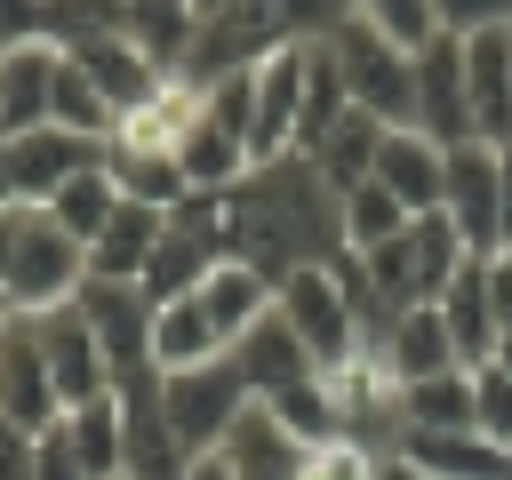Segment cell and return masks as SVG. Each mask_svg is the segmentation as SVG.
Returning <instances> with one entry per match:
<instances>
[{
	"instance_id": "f6af8a7d",
	"label": "cell",
	"mask_w": 512,
	"mask_h": 480,
	"mask_svg": "<svg viewBox=\"0 0 512 480\" xmlns=\"http://www.w3.org/2000/svg\"><path fill=\"white\" fill-rule=\"evenodd\" d=\"M16 232H24V208L0 216V288H8V264H16Z\"/></svg>"
},
{
	"instance_id": "681fc988",
	"label": "cell",
	"mask_w": 512,
	"mask_h": 480,
	"mask_svg": "<svg viewBox=\"0 0 512 480\" xmlns=\"http://www.w3.org/2000/svg\"><path fill=\"white\" fill-rule=\"evenodd\" d=\"M496 368H504V376H512V336H504V344H496Z\"/></svg>"
},
{
	"instance_id": "ab89813d",
	"label": "cell",
	"mask_w": 512,
	"mask_h": 480,
	"mask_svg": "<svg viewBox=\"0 0 512 480\" xmlns=\"http://www.w3.org/2000/svg\"><path fill=\"white\" fill-rule=\"evenodd\" d=\"M48 40V0H0V56Z\"/></svg>"
},
{
	"instance_id": "836d02e7",
	"label": "cell",
	"mask_w": 512,
	"mask_h": 480,
	"mask_svg": "<svg viewBox=\"0 0 512 480\" xmlns=\"http://www.w3.org/2000/svg\"><path fill=\"white\" fill-rule=\"evenodd\" d=\"M48 128H72V136H96V144L112 136V104L96 96V80H88L72 56L56 64V104H48Z\"/></svg>"
},
{
	"instance_id": "52a82bcc",
	"label": "cell",
	"mask_w": 512,
	"mask_h": 480,
	"mask_svg": "<svg viewBox=\"0 0 512 480\" xmlns=\"http://www.w3.org/2000/svg\"><path fill=\"white\" fill-rule=\"evenodd\" d=\"M80 312H88L104 360H112V384H128V376L152 368V320H160V304L136 280H88L80 288Z\"/></svg>"
},
{
	"instance_id": "7dc6e473",
	"label": "cell",
	"mask_w": 512,
	"mask_h": 480,
	"mask_svg": "<svg viewBox=\"0 0 512 480\" xmlns=\"http://www.w3.org/2000/svg\"><path fill=\"white\" fill-rule=\"evenodd\" d=\"M376 480H424V472H416L408 456H384V464H376Z\"/></svg>"
},
{
	"instance_id": "4316f807",
	"label": "cell",
	"mask_w": 512,
	"mask_h": 480,
	"mask_svg": "<svg viewBox=\"0 0 512 480\" xmlns=\"http://www.w3.org/2000/svg\"><path fill=\"white\" fill-rule=\"evenodd\" d=\"M64 440H72V456L88 464V480H128V416H120V392L72 408V416H64Z\"/></svg>"
},
{
	"instance_id": "5b68a950",
	"label": "cell",
	"mask_w": 512,
	"mask_h": 480,
	"mask_svg": "<svg viewBox=\"0 0 512 480\" xmlns=\"http://www.w3.org/2000/svg\"><path fill=\"white\" fill-rule=\"evenodd\" d=\"M160 408H168V432L184 440V456H208L232 440V424L256 408L240 368L232 360H208V368H184V376H160Z\"/></svg>"
},
{
	"instance_id": "484cf974",
	"label": "cell",
	"mask_w": 512,
	"mask_h": 480,
	"mask_svg": "<svg viewBox=\"0 0 512 480\" xmlns=\"http://www.w3.org/2000/svg\"><path fill=\"white\" fill-rule=\"evenodd\" d=\"M200 304H208V320L224 328V344H240L264 312H272V280L256 272V264H240V256H224L208 280H200Z\"/></svg>"
},
{
	"instance_id": "d6986e66",
	"label": "cell",
	"mask_w": 512,
	"mask_h": 480,
	"mask_svg": "<svg viewBox=\"0 0 512 480\" xmlns=\"http://www.w3.org/2000/svg\"><path fill=\"white\" fill-rule=\"evenodd\" d=\"M464 88H472V136L512 144V32L464 40Z\"/></svg>"
},
{
	"instance_id": "1f68e13d",
	"label": "cell",
	"mask_w": 512,
	"mask_h": 480,
	"mask_svg": "<svg viewBox=\"0 0 512 480\" xmlns=\"http://www.w3.org/2000/svg\"><path fill=\"white\" fill-rule=\"evenodd\" d=\"M408 224H416V216H408V208H400V200H392V192H384L376 176L344 192V256H368V248H384V240H400Z\"/></svg>"
},
{
	"instance_id": "9a60e30c",
	"label": "cell",
	"mask_w": 512,
	"mask_h": 480,
	"mask_svg": "<svg viewBox=\"0 0 512 480\" xmlns=\"http://www.w3.org/2000/svg\"><path fill=\"white\" fill-rule=\"evenodd\" d=\"M376 184H384L408 216H440V192H448V152H440L424 128H384V144H376Z\"/></svg>"
},
{
	"instance_id": "d4e9b609",
	"label": "cell",
	"mask_w": 512,
	"mask_h": 480,
	"mask_svg": "<svg viewBox=\"0 0 512 480\" xmlns=\"http://www.w3.org/2000/svg\"><path fill=\"white\" fill-rule=\"evenodd\" d=\"M64 56H72V64L96 80V96L112 104V120H120V112H136V104L160 88V72L144 64V48H136L128 32H112V40H88V48H64Z\"/></svg>"
},
{
	"instance_id": "6da1fadb",
	"label": "cell",
	"mask_w": 512,
	"mask_h": 480,
	"mask_svg": "<svg viewBox=\"0 0 512 480\" xmlns=\"http://www.w3.org/2000/svg\"><path fill=\"white\" fill-rule=\"evenodd\" d=\"M224 248L280 288L288 272L344 256V200L304 152L264 160V168H248V184L224 192Z\"/></svg>"
},
{
	"instance_id": "5bb4252c",
	"label": "cell",
	"mask_w": 512,
	"mask_h": 480,
	"mask_svg": "<svg viewBox=\"0 0 512 480\" xmlns=\"http://www.w3.org/2000/svg\"><path fill=\"white\" fill-rule=\"evenodd\" d=\"M296 128H304V48H280V56L256 64V128H248L256 168L264 160H288L296 152Z\"/></svg>"
},
{
	"instance_id": "8992f818",
	"label": "cell",
	"mask_w": 512,
	"mask_h": 480,
	"mask_svg": "<svg viewBox=\"0 0 512 480\" xmlns=\"http://www.w3.org/2000/svg\"><path fill=\"white\" fill-rule=\"evenodd\" d=\"M440 216L456 224V240H464L472 256H496V248H504V152H496V144H456V152H448Z\"/></svg>"
},
{
	"instance_id": "60d3db41",
	"label": "cell",
	"mask_w": 512,
	"mask_h": 480,
	"mask_svg": "<svg viewBox=\"0 0 512 480\" xmlns=\"http://www.w3.org/2000/svg\"><path fill=\"white\" fill-rule=\"evenodd\" d=\"M32 464H40V480H88V464L72 456V440H64V416L32 440Z\"/></svg>"
},
{
	"instance_id": "277c9868",
	"label": "cell",
	"mask_w": 512,
	"mask_h": 480,
	"mask_svg": "<svg viewBox=\"0 0 512 480\" xmlns=\"http://www.w3.org/2000/svg\"><path fill=\"white\" fill-rule=\"evenodd\" d=\"M328 48H336L344 88H352V104H360L368 120H384V128H416V56H408L400 40H384L376 24L344 16V24L328 32Z\"/></svg>"
},
{
	"instance_id": "816d5d0a",
	"label": "cell",
	"mask_w": 512,
	"mask_h": 480,
	"mask_svg": "<svg viewBox=\"0 0 512 480\" xmlns=\"http://www.w3.org/2000/svg\"><path fill=\"white\" fill-rule=\"evenodd\" d=\"M8 320H16V312H8V296H0V328H8Z\"/></svg>"
},
{
	"instance_id": "b9f144b4",
	"label": "cell",
	"mask_w": 512,
	"mask_h": 480,
	"mask_svg": "<svg viewBox=\"0 0 512 480\" xmlns=\"http://www.w3.org/2000/svg\"><path fill=\"white\" fill-rule=\"evenodd\" d=\"M480 280H488V312H496V328L512 336V248L480 256Z\"/></svg>"
},
{
	"instance_id": "8fae6325",
	"label": "cell",
	"mask_w": 512,
	"mask_h": 480,
	"mask_svg": "<svg viewBox=\"0 0 512 480\" xmlns=\"http://www.w3.org/2000/svg\"><path fill=\"white\" fill-rule=\"evenodd\" d=\"M40 352H48V376H56L64 416L112 392V360H104V344H96V328H88V312H80V304L40 312Z\"/></svg>"
},
{
	"instance_id": "74e56055",
	"label": "cell",
	"mask_w": 512,
	"mask_h": 480,
	"mask_svg": "<svg viewBox=\"0 0 512 480\" xmlns=\"http://www.w3.org/2000/svg\"><path fill=\"white\" fill-rule=\"evenodd\" d=\"M376 448H360V440H320V448H304V472L296 480H376Z\"/></svg>"
},
{
	"instance_id": "f1b7e54d",
	"label": "cell",
	"mask_w": 512,
	"mask_h": 480,
	"mask_svg": "<svg viewBox=\"0 0 512 480\" xmlns=\"http://www.w3.org/2000/svg\"><path fill=\"white\" fill-rule=\"evenodd\" d=\"M472 424V368L400 384V432H464Z\"/></svg>"
},
{
	"instance_id": "f5cc1de1",
	"label": "cell",
	"mask_w": 512,
	"mask_h": 480,
	"mask_svg": "<svg viewBox=\"0 0 512 480\" xmlns=\"http://www.w3.org/2000/svg\"><path fill=\"white\" fill-rule=\"evenodd\" d=\"M504 480H512V448H504Z\"/></svg>"
},
{
	"instance_id": "ee69618b",
	"label": "cell",
	"mask_w": 512,
	"mask_h": 480,
	"mask_svg": "<svg viewBox=\"0 0 512 480\" xmlns=\"http://www.w3.org/2000/svg\"><path fill=\"white\" fill-rule=\"evenodd\" d=\"M184 480H240V472H232V456H224V448H208V456H192V464H184Z\"/></svg>"
},
{
	"instance_id": "d6a6232c",
	"label": "cell",
	"mask_w": 512,
	"mask_h": 480,
	"mask_svg": "<svg viewBox=\"0 0 512 480\" xmlns=\"http://www.w3.org/2000/svg\"><path fill=\"white\" fill-rule=\"evenodd\" d=\"M48 216H56L80 248H96V232L120 216V192H112V176H104V168H88V176H72V184L48 200Z\"/></svg>"
},
{
	"instance_id": "d590c367",
	"label": "cell",
	"mask_w": 512,
	"mask_h": 480,
	"mask_svg": "<svg viewBox=\"0 0 512 480\" xmlns=\"http://www.w3.org/2000/svg\"><path fill=\"white\" fill-rule=\"evenodd\" d=\"M352 16H360V24H376L384 40H400L408 56H416L424 40H440V16H432V0H352Z\"/></svg>"
},
{
	"instance_id": "3957f363",
	"label": "cell",
	"mask_w": 512,
	"mask_h": 480,
	"mask_svg": "<svg viewBox=\"0 0 512 480\" xmlns=\"http://www.w3.org/2000/svg\"><path fill=\"white\" fill-rule=\"evenodd\" d=\"M96 272H88V248L48 216V208H24V232H16V264H8V312H24V320H40V312H64V304H80V288H88Z\"/></svg>"
},
{
	"instance_id": "7c38bea8",
	"label": "cell",
	"mask_w": 512,
	"mask_h": 480,
	"mask_svg": "<svg viewBox=\"0 0 512 480\" xmlns=\"http://www.w3.org/2000/svg\"><path fill=\"white\" fill-rule=\"evenodd\" d=\"M200 112H208V88H200L192 72H168L136 112H120V120H112V136H104V144H120V152H168V160H176V152H184V136L200 128Z\"/></svg>"
},
{
	"instance_id": "ac0fdd59",
	"label": "cell",
	"mask_w": 512,
	"mask_h": 480,
	"mask_svg": "<svg viewBox=\"0 0 512 480\" xmlns=\"http://www.w3.org/2000/svg\"><path fill=\"white\" fill-rule=\"evenodd\" d=\"M56 64H64V48H56V40L0 56V144H8V136L48 128V104H56Z\"/></svg>"
},
{
	"instance_id": "e0dca14e",
	"label": "cell",
	"mask_w": 512,
	"mask_h": 480,
	"mask_svg": "<svg viewBox=\"0 0 512 480\" xmlns=\"http://www.w3.org/2000/svg\"><path fill=\"white\" fill-rule=\"evenodd\" d=\"M376 360H384V376L392 384H424V376H448V368H464L456 360V344H448V328H440V304H416V312H400L376 344H368Z\"/></svg>"
},
{
	"instance_id": "c3c4849f",
	"label": "cell",
	"mask_w": 512,
	"mask_h": 480,
	"mask_svg": "<svg viewBox=\"0 0 512 480\" xmlns=\"http://www.w3.org/2000/svg\"><path fill=\"white\" fill-rule=\"evenodd\" d=\"M16 208V184H8V152H0V216Z\"/></svg>"
},
{
	"instance_id": "83f0119b",
	"label": "cell",
	"mask_w": 512,
	"mask_h": 480,
	"mask_svg": "<svg viewBox=\"0 0 512 480\" xmlns=\"http://www.w3.org/2000/svg\"><path fill=\"white\" fill-rule=\"evenodd\" d=\"M176 168H184V192H232V184H248V168H256V152L232 136V128H216L208 112H200V128L184 136V152H176Z\"/></svg>"
},
{
	"instance_id": "7bdbcfd3",
	"label": "cell",
	"mask_w": 512,
	"mask_h": 480,
	"mask_svg": "<svg viewBox=\"0 0 512 480\" xmlns=\"http://www.w3.org/2000/svg\"><path fill=\"white\" fill-rule=\"evenodd\" d=\"M32 440H40V432H16V424H0V480H40V464H32Z\"/></svg>"
},
{
	"instance_id": "ffe728a7",
	"label": "cell",
	"mask_w": 512,
	"mask_h": 480,
	"mask_svg": "<svg viewBox=\"0 0 512 480\" xmlns=\"http://www.w3.org/2000/svg\"><path fill=\"white\" fill-rule=\"evenodd\" d=\"M120 32L144 48V64L168 80V72H192V48H200V8L192 0H128L120 8Z\"/></svg>"
},
{
	"instance_id": "cb8c5ba5",
	"label": "cell",
	"mask_w": 512,
	"mask_h": 480,
	"mask_svg": "<svg viewBox=\"0 0 512 480\" xmlns=\"http://www.w3.org/2000/svg\"><path fill=\"white\" fill-rule=\"evenodd\" d=\"M440 328H448V344H456V360L464 368H488L496 360V344H504V328H496V312H488V280H480V256L440 288Z\"/></svg>"
},
{
	"instance_id": "f546056e",
	"label": "cell",
	"mask_w": 512,
	"mask_h": 480,
	"mask_svg": "<svg viewBox=\"0 0 512 480\" xmlns=\"http://www.w3.org/2000/svg\"><path fill=\"white\" fill-rule=\"evenodd\" d=\"M104 176H112L120 200H144V208L192 200V192H184V168H176L168 152H120V144H104Z\"/></svg>"
},
{
	"instance_id": "9c48e42d",
	"label": "cell",
	"mask_w": 512,
	"mask_h": 480,
	"mask_svg": "<svg viewBox=\"0 0 512 480\" xmlns=\"http://www.w3.org/2000/svg\"><path fill=\"white\" fill-rule=\"evenodd\" d=\"M8 184H16V208H48L72 176L104 168V144L96 136H72V128H32V136H8Z\"/></svg>"
},
{
	"instance_id": "4dcf8cb0",
	"label": "cell",
	"mask_w": 512,
	"mask_h": 480,
	"mask_svg": "<svg viewBox=\"0 0 512 480\" xmlns=\"http://www.w3.org/2000/svg\"><path fill=\"white\" fill-rule=\"evenodd\" d=\"M376 144H384V120L352 112V120H344V128H336V136H328L320 152H304V160H312V168H320V176L336 184V200H344L352 184H368V176H376Z\"/></svg>"
},
{
	"instance_id": "30bf717a",
	"label": "cell",
	"mask_w": 512,
	"mask_h": 480,
	"mask_svg": "<svg viewBox=\"0 0 512 480\" xmlns=\"http://www.w3.org/2000/svg\"><path fill=\"white\" fill-rule=\"evenodd\" d=\"M64 416V400H56V376H48V352H40V320H8L0 328V424H16V432H48Z\"/></svg>"
},
{
	"instance_id": "2e32d148",
	"label": "cell",
	"mask_w": 512,
	"mask_h": 480,
	"mask_svg": "<svg viewBox=\"0 0 512 480\" xmlns=\"http://www.w3.org/2000/svg\"><path fill=\"white\" fill-rule=\"evenodd\" d=\"M232 368H240V384H248V400H280L288 384H304V376H320V360L304 352V336L280 320V312H264L240 344H232Z\"/></svg>"
},
{
	"instance_id": "ba28073f",
	"label": "cell",
	"mask_w": 512,
	"mask_h": 480,
	"mask_svg": "<svg viewBox=\"0 0 512 480\" xmlns=\"http://www.w3.org/2000/svg\"><path fill=\"white\" fill-rule=\"evenodd\" d=\"M416 128H424L440 152L480 144V136H472V88H464V40H456V32H440V40L416 48Z\"/></svg>"
},
{
	"instance_id": "603a6c76",
	"label": "cell",
	"mask_w": 512,
	"mask_h": 480,
	"mask_svg": "<svg viewBox=\"0 0 512 480\" xmlns=\"http://www.w3.org/2000/svg\"><path fill=\"white\" fill-rule=\"evenodd\" d=\"M208 360H232V344H224V328L208 320V304H200V296L160 304V320H152V368H160V376H184V368H208Z\"/></svg>"
},
{
	"instance_id": "7a4b0ae2",
	"label": "cell",
	"mask_w": 512,
	"mask_h": 480,
	"mask_svg": "<svg viewBox=\"0 0 512 480\" xmlns=\"http://www.w3.org/2000/svg\"><path fill=\"white\" fill-rule=\"evenodd\" d=\"M272 312L304 336V352H312L320 368H344V360L368 344V328H360V296H352V280H344V256H336V264H304V272H288V280L272 288Z\"/></svg>"
},
{
	"instance_id": "bcb514c9",
	"label": "cell",
	"mask_w": 512,
	"mask_h": 480,
	"mask_svg": "<svg viewBox=\"0 0 512 480\" xmlns=\"http://www.w3.org/2000/svg\"><path fill=\"white\" fill-rule=\"evenodd\" d=\"M504 152V248H512V144H496Z\"/></svg>"
},
{
	"instance_id": "4fadbf2b",
	"label": "cell",
	"mask_w": 512,
	"mask_h": 480,
	"mask_svg": "<svg viewBox=\"0 0 512 480\" xmlns=\"http://www.w3.org/2000/svg\"><path fill=\"white\" fill-rule=\"evenodd\" d=\"M120 392V416H128V480H184V440L168 432V408H160V368L112 384Z\"/></svg>"
},
{
	"instance_id": "f35d334b",
	"label": "cell",
	"mask_w": 512,
	"mask_h": 480,
	"mask_svg": "<svg viewBox=\"0 0 512 480\" xmlns=\"http://www.w3.org/2000/svg\"><path fill=\"white\" fill-rule=\"evenodd\" d=\"M440 32L456 40H480V32H512V0H432Z\"/></svg>"
},
{
	"instance_id": "f907efd6",
	"label": "cell",
	"mask_w": 512,
	"mask_h": 480,
	"mask_svg": "<svg viewBox=\"0 0 512 480\" xmlns=\"http://www.w3.org/2000/svg\"><path fill=\"white\" fill-rule=\"evenodd\" d=\"M192 8H200V24H208V16H216V8H232V0H192Z\"/></svg>"
},
{
	"instance_id": "8d00e7d4",
	"label": "cell",
	"mask_w": 512,
	"mask_h": 480,
	"mask_svg": "<svg viewBox=\"0 0 512 480\" xmlns=\"http://www.w3.org/2000/svg\"><path fill=\"white\" fill-rule=\"evenodd\" d=\"M472 424L496 440V448H512V376L488 360V368H472Z\"/></svg>"
},
{
	"instance_id": "7402d4cb",
	"label": "cell",
	"mask_w": 512,
	"mask_h": 480,
	"mask_svg": "<svg viewBox=\"0 0 512 480\" xmlns=\"http://www.w3.org/2000/svg\"><path fill=\"white\" fill-rule=\"evenodd\" d=\"M160 232H168V208H144V200H120V216L96 232V248H88V272L96 280H136L144 288V272H152V248H160Z\"/></svg>"
},
{
	"instance_id": "44dd1931",
	"label": "cell",
	"mask_w": 512,
	"mask_h": 480,
	"mask_svg": "<svg viewBox=\"0 0 512 480\" xmlns=\"http://www.w3.org/2000/svg\"><path fill=\"white\" fill-rule=\"evenodd\" d=\"M392 456H408L424 480H504V448L480 424H464V432H400Z\"/></svg>"
},
{
	"instance_id": "e575fe53",
	"label": "cell",
	"mask_w": 512,
	"mask_h": 480,
	"mask_svg": "<svg viewBox=\"0 0 512 480\" xmlns=\"http://www.w3.org/2000/svg\"><path fill=\"white\" fill-rule=\"evenodd\" d=\"M120 8H128V0H48V40H56V48L112 40V32H120Z\"/></svg>"
}]
</instances>
